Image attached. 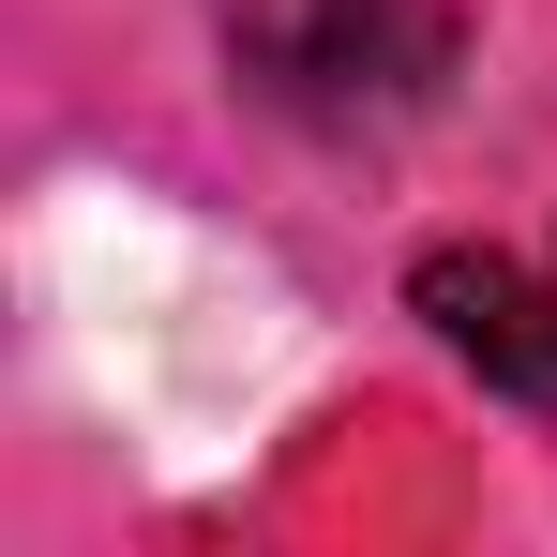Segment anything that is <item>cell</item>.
<instances>
[{
    "instance_id": "cell-1",
    "label": "cell",
    "mask_w": 557,
    "mask_h": 557,
    "mask_svg": "<svg viewBox=\"0 0 557 557\" xmlns=\"http://www.w3.org/2000/svg\"><path fill=\"white\" fill-rule=\"evenodd\" d=\"M211 15L286 121H392L453 76V0H211Z\"/></svg>"
},
{
    "instance_id": "cell-2",
    "label": "cell",
    "mask_w": 557,
    "mask_h": 557,
    "mask_svg": "<svg viewBox=\"0 0 557 557\" xmlns=\"http://www.w3.org/2000/svg\"><path fill=\"white\" fill-rule=\"evenodd\" d=\"M407 301H422V332H437L482 392H512V407H543V422H557V257L437 242V257L407 272Z\"/></svg>"
}]
</instances>
